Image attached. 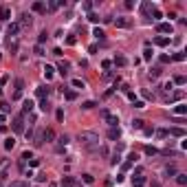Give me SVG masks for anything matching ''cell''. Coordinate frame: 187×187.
Here are the masks:
<instances>
[{"label":"cell","instance_id":"6da1fadb","mask_svg":"<svg viewBox=\"0 0 187 187\" xmlns=\"http://www.w3.org/2000/svg\"><path fill=\"white\" fill-rule=\"evenodd\" d=\"M77 141H79V145H81L86 152L99 150V134H95V132H79Z\"/></svg>","mask_w":187,"mask_h":187},{"label":"cell","instance_id":"7a4b0ae2","mask_svg":"<svg viewBox=\"0 0 187 187\" xmlns=\"http://www.w3.org/2000/svg\"><path fill=\"white\" fill-rule=\"evenodd\" d=\"M11 130H13V132H24V115L22 112L16 115L11 119Z\"/></svg>","mask_w":187,"mask_h":187},{"label":"cell","instance_id":"3957f363","mask_svg":"<svg viewBox=\"0 0 187 187\" xmlns=\"http://www.w3.org/2000/svg\"><path fill=\"white\" fill-rule=\"evenodd\" d=\"M99 115H101V119H106V121H108V126H110V128H119V117H117V115H110L108 110H101Z\"/></svg>","mask_w":187,"mask_h":187},{"label":"cell","instance_id":"277c9868","mask_svg":"<svg viewBox=\"0 0 187 187\" xmlns=\"http://www.w3.org/2000/svg\"><path fill=\"white\" fill-rule=\"evenodd\" d=\"M115 26L117 29H130V26H132V18H117Z\"/></svg>","mask_w":187,"mask_h":187},{"label":"cell","instance_id":"5b68a950","mask_svg":"<svg viewBox=\"0 0 187 187\" xmlns=\"http://www.w3.org/2000/svg\"><path fill=\"white\" fill-rule=\"evenodd\" d=\"M22 90H24V79H18L16 81V93H13V101L22 99Z\"/></svg>","mask_w":187,"mask_h":187},{"label":"cell","instance_id":"8992f818","mask_svg":"<svg viewBox=\"0 0 187 187\" xmlns=\"http://www.w3.org/2000/svg\"><path fill=\"white\" fill-rule=\"evenodd\" d=\"M18 31H20V24H18V22H11V24H9V29H7V35H9V42H11V40H16Z\"/></svg>","mask_w":187,"mask_h":187},{"label":"cell","instance_id":"52a82bcc","mask_svg":"<svg viewBox=\"0 0 187 187\" xmlns=\"http://www.w3.org/2000/svg\"><path fill=\"white\" fill-rule=\"evenodd\" d=\"M156 31H158V33H170V35H172L174 26H172V22H158V24H156Z\"/></svg>","mask_w":187,"mask_h":187},{"label":"cell","instance_id":"ba28073f","mask_svg":"<svg viewBox=\"0 0 187 187\" xmlns=\"http://www.w3.org/2000/svg\"><path fill=\"white\" fill-rule=\"evenodd\" d=\"M40 134H42V141H53V139H55V130H53V128H46V130H42Z\"/></svg>","mask_w":187,"mask_h":187},{"label":"cell","instance_id":"9c48e42d","mask_svg":"<svg viewBox=\"0 0 187 187\" xmlns=\"http://www.w3.org/2000/svg\"><path fill=\"white\" fill-rule=\"evenodd\" d=\"M119 136H121V130L119 128H110L108 130V139L110 141H119Z\"/></svg>","mask_w":187,"mask_h":187},{"label":"cell","instance_id":"30bf717a","mask_svg":"<svg viewBox=\"0 0 187 187\" xmlns=\"http://www.w3.org/2000/svg\"><path fill=\"white\" fill-rule=\"evenodd\" d=\"M9 18H11V9L7 5H2L0 7V20H9Z\"/></svg>","mask_w":187,"mask_h":187},{"label":"cell","instance_id":"8fae6325","mask_svg":"<svg viewBox=\"0 0 187 187\" xmlns=\"http://www.w3.org/2000/svg\"><path fill=\"white\" fill-rule=\"evenodd\" d=\"M112 64H115L117 68H123V66H126V64H128V60H126V57H123V55H117V57L112 60Z\"/></svg>","mask_w":187,"mask_h":187},{"label":"cell","instance_id":"7c38bea8","mask_svg":"<svg viewBox=\"0 0 187 187\" xmlns=\"http://www.w3.org/2000/svg\"><path fill=\"white\" fill-rule=\"evenodd\" d=\"M68 68H71V64H68L66 60H60V64H57V71H60L62 75H66V73H68Z\"/></svg>","mask_w":187,"mask_h":187},{"label":"cell","instance_id":"4fadbf2b","mask_svg":"<svg viewBox=\"0 0 187 187\" xmlns=\"http://www.w3.org/2000/svg\"><path fill=\"white\" fill-rule=\"evenodd\" d=\"M31 9L35 11V13H44V11H46V5H44V2H40V0H38V2H33V5H31Z\"/></svg>","mask_w":187,"mask_h":187},{"label":"cell","instance_id":"5bb4252c","mask_svg":"<svg viewBox=\"0 0 187 187\" xmlns=\"http://www.w3.org/2000/svg\"><path fill=\"white\" fill-rule=\"evenodd\" d=\"M31 110H33V101H31V99H24V101H22V115L31 112Z\"/></svg>","mask_w":187,"mask_h":187},{"label":"cell","instance_id":"9a60e30c","mask_svg":"<svg viewBox=\"0 0 187 187\" xmlns=\"http://www.w3.org/2000/svg\"><path fill=\"white\" fill-rule=\"evenodd\" d=\"M143 183H145V176H141V174H136L132 178V187H143Z\"/></svg>","mask_w":187,"mask_h":187},{"label":"cell","instance_id":"2e32d148","mask_svg":"<svg viewBox=\"0 0 187 187\" xmlns=\"http://www.w3.org/2000/svg\"><path fill=\"white\" fill-rule=\"evenodd\" d=\"M20 24H22V26H31V24H33L31 13H24V16H22V20H20Z\"/></svg>","mask_w":187,"mask_h":187},{"label":"cell","instance_id":"e0dca14e","mask_svg":"<svg viewBox=\"0 0 187 187\" xmlns=\"http://www.w3.org/2000/svg\"><path fill=\"white\" fill-rule=\"evenodd\" d=\"M170 42H172L170 38H154V44L156 46H170Z\"/></svg>","mask_w":187,"mask_h":187},{"label":"cell","instance_id":"ac0fdd59","mask_svg":"<svg viewBox=\"0 0 187 187\" xmlns=\"http://www.w3.org/2000/svg\"><path fill=\"white\" fill-rule=\"evenodd\" d=\"M167 134L170 136H185V130L183 128H172V130H167Z\"/></svg>","mask_w":187,"mask_h":187},{"label":"cell","instance_id":"d6986e66","mask_svg":"<svg viewBox=\"0 0 187 187\" xmlns=\"http://www.w3.org/2000/svg\"><path fill=\"white\" fill-rule=\"evenodd\" d=\"M152 9H154V7H152L150 2H143V5H141V13H143V16H145V18H148V16H150V11H152Z\"/></svg>","mask_w":187,"mask_h":187},{"label":"cell","instance_id":"ffe728a7","mask_svg":"<svg viewBox=\"0 0 187 187\" xmlns=\"http://www.w3.org/2000/svg\"><path fill=\"white\" fill-rule=\"evenodd\" d=\"M40 110H42V112H48V110H51V103H48L46 97H44V99H40Z\"/></svg>","mask_w":187,"mask_h":187},{"label":"cell","instance_id":"44dd1931","mask_svg":"<svg viewBox=\"0 0 187 187\" xmlns=\"http://www.w3.org/2000/svg\"><path fill=\"white\" fill-rule=\"evenodd\" d=\"M35 93H38V97H40V99H44V97H46L48 93H51V88H46V86H40Z\"/></svg>","mask_w":187,"mask_h":187},{"label":"cell","instance_id":"7402d4cb","mask_svg":"<svg viewBox=\"0 0 187 187\" xmlns=\"http://www.w3.org/2000/svg\"><path fill=\"white\" fill-rule=\"evenodd\" d=\"M62 185H64V187H75V178L73 176H64V178H62Z\"/></svg>","mask_w":187,"mask_h":187},{"label":"cell","instance_id":"603a6c76","mask_svg":"<svg viewBox=\"0 0 187 187\" xmlns=\"http://www.w3.org/2000/svg\"><path fill=\"white\" fill-rule=\"evenodd\" d=\"M176 183L185 187V185H187V174H183V172H178V174H176Z\"/></svg>","mask_w":187,"mask_h":187},{"label":"cell","instance_id":"cb8c5ba5","mask_svg":"<svg viewBox=\"0 0 187 187\" xmlns=\"http://www.w3.org/2000/svg\"><path fill=\"white\" fill-rule=\"evenodd\" d=\"M172 84H178V86H185V84H187V77H185V75H176V77H174V81H172Z\"/></svg>","mask_w":187,"mask_h":187},{"label":"cell","instance_id":"d4e9b609","mask_svg":"<svg viewBox=\"0 0 187 187\" xmlns=\"http://www.w3.org/2000/svg\"><path fill=\"white\" fill-rule=\"evenodd\" d=\"M174 112H176V115H181V117H183V115H187V106H185V103H178V106L174 108Z\"/></svg>","mask_w":187,"mask_h":187},{"label":"cell","instance_id":"484cf974","mask_svg":"<svg viewBox=\"0 0 187 187\" xmlns=\"http://www.w3.org/2000/svg\"><path fill=\"white\" fill-rule=\"evenodd\" d=\"M7 167H9V158H2V161H0V176H5Z\"/></svg>","mask_w":187,"mask_h":187},{"label":"cell","instance_id":"4316f807","mask_svg":"<svg viewBox=\"0 0 187 187\" xmlns=\"http://www.w3.org/2000/svg\"><path fill=\"white\" fill-rule=\"evenodd\" d=\"M53 73H55V68L46 64V66H44V77H46V79H51V77H53Z\"/></svg>","mask_w":187,"mask_h":187},{"label":"cell","instance_id":"83f0119b","mask_svg":"<svg viewBox=\"0 0 187 187\" xmlns=\"http://www.w3.org/2000/svg\"><path fill=\"white\" fill-rule=\"evenodd\" d=\"M13 145H16V139H13V136H9V139L5 141V150H7V152L13 150Z\"/></svg>","mask_w":187,"mask_h":187},{"label":"cell","instance_id":"f1b7e54d","mask_svg":"<svg viewBox=\"0 0 187 187\" xmlns=\"http://www.w3.org/2000/svg\"><path fill=\"white\" fill-rule=\"evenodd\" d=\"M185 57H187V55H185L183 51H178V53H174V55H172L170 60H176V62H185Z\"/></svg>","mask_w":187,"mask_h":187},{"label":"cell","instance_id":"f546056e","mask_svg":"<svg viewBox=\"0 0 187 187\" xmlns=\"http://www.w3.org/2000/svg\"><path fill=\"white\" fill-rule=\"evenodd\" d=\"M64 97H66L68 101H75V99H77V90H66Z\"/></svg>","mask_w":187,"mask_h":187},{"label":"cell","instance_id":"4dcf8cb0","mask_svg":"<svg viewBox=\"0 0 187 187\" xmlns=\"http://www.w3.org/2000/svg\"><path fill=\"white\" fill-rule=\"evenodd\" d=\"M145 154H148V156H154V154H158V150L154 148V145H145Z\"/></svg>","mask_w":187,"mask_h":187},{"label":"cell","instance_id":"1f68e13d","mask_svg":"<svg viewBox=\"0 0 187 187\" xmlns=\"http://www.w3.org/2000/svg\"><path fill=\"white\" fill-rule=\"evenodd\" d=\"M165 174H167V176H176V174H178V170L174 167V165H167V167H165Z\"/></svg>","mask_w":187,"mask_h":187},{"label":"cell","instance_id":"d6a6232c","mask_svg":"<svg viewBox=\"0 0 187 187\" xmlns=\"http://www.w3.org/2000/svg\"><path fill=\"white\" fill-rule=\"evenodd\" d=\"M143 123H145L143 119H132V128L134 130H143Z\"/></svg>","mask_w":187,"mask_h":187},{"label":"cell","instance_id":"836d02e7","mask_svg":"<svg viewBox=\"0 0 187 187\" xmlns=\"http://www.w3.org/2000/svg\"><path fill=\"white\" fill-rule=\"evenodd\" d=\"M161 73H163V68H161V66H154V68L150 71V77H158Z\"/></svg>","mask_w":187,"mask_h":187},{"label":"cell","instance_id":"e575fe53","mask_svg":"<svg viewBox=\"0 0 187 187\" xmlns=\"http://www.w3.org/2000/svg\"><path fill=\"white\" fill-rule=\"evenodd\" d=\"M93 35H95V38H97V40H103V38H106V33H103V31H101V29H99V26H97V29H95V31H93Z\"/></svg>","mask_w":187,"mask_h":187},{"label":"cell","instance_id":"d590c367","mask_svg":"<svg viewBox=\"0 0 187 187\" xmlns=\"http://www.w3.org/2000/svg\"><path fill=\"white\" fill-rule=\"evenodd\" d=\"M18 46H20L18 40H11V42H9V51H11V53H18Z\"/></svg>","mask_w":187,"mask_h":187},{"label":"cell","instance_id":"8d00e7d4","mask_svg":"<svg viewBox=\"0 0 187 187\" xmlns=\"http://www.w3.org/2000/svg\"><path fill=\"white\" fill-rule=\"evenodd\" d=\"M154 134L158 136V139H165V136H167V130H163V128H158V130H154Z\"/></svg>","mask_w":187,"mask_h":187},{"label":"cell","instance_id":"74e56055","mask_svg":"<svg viewBox=\"0 0 187 187\" xmlns=\"http://www.w3.org/2000/svg\"><path fill=\"white\" fill-rule=\"evenodd\" d=\"M71 84H73L75 88H81V90H84V88H86V84H84V81H81V79H73Z\"/></svg>","mask_w":187,"mask_h":187},{"label":"cell","instance_id":"f35d334b","mask_svg":"<svg viewBox=\"0 0 187 187\" xmlns=\"http://www.w3.org/2000/svg\"><path fill=\"white\" fill-rule=\"evenodd\" d=\"M11 187H29L26 181H11Z\"/></svg>","mask_w":187,"mask_h":187},{"label":"cell","instance_id":"ab89813d","mask_svg":"<svg viewBox=\"0 0 187 187\" xmlns=\"http://www.w3.org/2000/svg\"><path fill=\"white\" fill-rule=\"evenodd\" d=\"M136 161H139V154H134V152H132V154L128 156V161H126V163H130V165H134Z\"/></svg>","mask_w":187,"mask_h":187},{"label":"cell","instance_id":"60d3db41","mask_svg":"<svg viewBox=\"0 0 187 187\" xmlns=\"http://www.w3.org/2000/svg\"><path fill=\"white\" fill-rule=\"evenodd\" d=\"M0 110H2V115H5V112H9V110H11V106L7 101H0Z\"/></svg>","mask_w":187,"mask_h":187},{"label":"cell","instance_id":"b9f144b4","mask_svg":"<svg viewBox=\"0 0 187 187\" xmlns=\"http://www.w3.org/2000/svg\"><path fill=\"white\" fill-rule=\"evenodd\" d=\"M88 20H90V22H99V20H101V18H99V16H97V13H95V11H90V13H88Z\"/></svg>","mask_w":187,"mask_h":187},{"label":"cell","instance_id":"7bdbcfd3","mask_svg":"<svg viewBox=\"0 0 187 187\" xmlns=\"http://www.w3.org/2000/svg\"><path fill=\"white\" fill-rule=\"evenodd\" d=\"M66 44H68V46L77 44V35H68V38H66Z\"/></svg>","mask_w":187,"mask_h":187},{"label":"cell","instance_id":"ee69618b","mask_svg":"<svg viewBox=\"0 0 187 187\" xmlns=\"http://www.w3.org/2000/svg\"><path fill=\"white\" fill-rule=\"evenodd\" d=\"M95 106H97L95 101H84V103H81V108H84V110H90V108H95Z\"/></svg>","mask_w":187,"mask_h":187},{"label":"cell","instance_id":"f6af8a7d","mask_svg":"<svg viewBox=\"0 0 187 187\" xmlns=\"http://www.w3.org/2000/svg\"><path fill=\"white\" fill-rule=\"evenodd\" d=\"M183 97H185V95H183V90H176L174 95H172V99H174V101H181Z\"/></svg>","mask_w":187,"mask_h":187},{"label":"cell","instance_id":"bcb514c9","mask_svg":"<svg viewBox=\"0 0 187 187\" xmlns=\"http://www.w3.org/2000/svg\"><path fill=\"white\" fill-rule=\"evenodd\" d=\"M68 141H71V139H68L66 134H64V136H60V139H57V143H60V148H62V145H68Z\"/></svg>","mask_w":187,"mask_h":187},{"label":"cell","instance_id":"7dc6e473","mask_svg":"<svg viewBox=\"0 0 187 187\" xmlns=\"http://www.w3.org/2000/svg\"><path fill=\"white\" fill-rule=\"evenodd\" d=\"M121 161V156H119V152H115V154H112V158H110V163H112V165H117V163H119Z\"/></svg>","mask_w":187,"mask_h":187},{"label":"cell","instance_id":"c3c4849f","mask_svg":"<svg viewBox=\"0 0 187 187\" xmlns=\"http://www.w3.org/2000/svg\"><path fill=\"white\" fill-rule=\"evenodd\" d=\"M152 16H154L152 20H158V18H163V13H161V11H158L156 7H154V9H152Z\"/></svg>","mask_w":187,"mask_h":187},{"label":"cell","instance_id":"681fc988","mask_svg":"<svg viewBox=\"0 0 187 187\" xmlns=\"http://www.w3.org/2000/svg\"><path fill=\"white\" fill-rule=\"evenodd\" d=\"M44 42H46V31H44V33H40V35H38V44L42 46Z\"/></svg>","mask_w":187,"mask_h":187},{"label":"cell","instance_id":"f907efd6","mask_svg":"<svg viewBox=\"0 0 187 187\" xmlns=\"http://www.w3.org/2000/svg\"><path fill=\"white\" fill-rule=\"evenodd\" d=\"M81 181H84V183H88V185H90V183L95 181V178H93V174H84V176H81Z\"/></svg>","mask_w":187,"mask_h":187},{"label":"cell","instance_id":"816d5d0a","mask_svg":"<svg viewBox=\"0 0 187 187\" xmlns=\"http://www.w3.org/2000/svg\"><path fill=\"white\" fill-rule=\"evenodd\" d=\"M110 66H112V62H110V60H103V62H101V68H103V71H108Z\"/></svg>","mask_w":187,"mask_h":187},{"label":"cell","instance_id":"f5cc1de1","mask_svg":"<svg viewBox=\"0 0 187 187\" xmlns=\"http://www.w3.org/2000/svg\"><path fill=\"white\" fill-rule=\"evenodd\" d=\"M148 46H150V44H145V51H143V57H145V60H150V57H152V51H150Z\"/></svg>","mask_w":187,"mask_h":187},{"label":"cell","instance_id":"db71d44e","mask_svg":"<svg viewBox=\"0 0 187 187\" xmlns=\"http://www.w3.org/2000/svg\"><path fill=\"white\" fill-rule=\"evenodd\" d=\"M57 7H60V0H53V2L48 5V9H51V11H55V9H57Z\"/></svg>","mask_w":187,"mask_h":187},{"label":"cell","instance_id":"11a10c76","mask_svg":"<svg viewBox=\"0 0 187 187\" xmlns=\"http://www.w3.org/2000/svg\"><path fill=\"white\" fill-rule=\"evenodd\" d=\"M55 117H57V121H64V110H57V112H55Z\"/></svg>","mask_w":187,"mask_h":187},{"label":"cell","instance_id":"9f6ffc18","mask_svg":"<svg viewBox=\"0 0 187 187\" xmlns=\"http://www.w3.org/2000/svg\"><path fill=\"white\" fill-rule=\"evenodd\" d=\"M172 88H174V84H172V81H167V84H165V86H163V90H165V93H170V90H172Z\"/></svg>","mask_w":187,"mask_h":187},{"label":"cell","instance_id":"6f0895ef","mask_svg":"<svg viewBox=\"0 0 187 187\" xmlns=\"http://www.w3.org/2000/svg\"><path fill=\"white\" fill-rule=\"evenodd\" d=\"M29 165H31V167H38V165H40V158H31Z\"/></svg>","mask_w":187,"mask_h":187},{"label":"cell","instance_id":"680465c9","mask_svg":"<svg viewBox=\"0 0 187 187\" xmlns=\"http://www.w3.org/2000/svg\"><path fill=\"white\" fill-rule=\"evenodd\" d=\"M172 121H174V123H178V126H183V123H185V119H183V117H176V119H172Z\"/></svg>","mask_w":187,"mask_h":187},{"label":"cell","instance_id":"91938a15","mask_svg":"<svg viewBox=\"0 0 187 187\" xmlns=\"http://www.w3.org/2000/svg\"><path fill=\"white\" fill-rule=\"evenodd\" d=\"M35 55H44V48H42V46H40V44L35 46Z\"/></svg>","mask_w":187,"mask_h":187},{"label":"cell","instance_id":"94428289","mask_svg":"<svg viewBox=\"0 0 187 187\" xmlns=\"http://www.w3.org/2000/svg\"><path fill=\"white\" fill-rule=\"evenodd\" d=\"M161 62H163V64H167V62H172V60H170V55H161Z\"/></svg>","mask_w":187,"mask_h":187},{"label":"cell","instance_id":"6125c7cd","mask_svg":"<svg viewBox=\"0 0 187 187\" xmlns=\"http://www.w3.org/2000/svg\"><path fill=\"white\" fill-rule=\"evenodd\" d=\"M5 121H7V117H5L2 112H0V123H5Z\"/></svg>","mask_w":187,"mask_h":187},{"label":"cell","instance_id":"be15d7a7","mask_svg":"<svg viewBox=\"0 0 187 187\" xmlns=\"http://www.w3.org/2000/svg\"><path fill=\"white\" fill-rule=\"evenodd\" d=\"M152 187H161V183H158V181H152Z\"/></svg>","mask_w":187,"mask_h":187},{"label":"cell","instance_id":"e7e4bbea","mask_svg":"<svg viewBox=\"0 0 187 187\" xmlns=\"http://www.w3.org/2000/svg\"><path fill=\"white\" fill-rule=\"evenodd\" d=\"M48 187H57V185H55V183H48Z\"/></svg>","mask_w":187,"mask_h":187},{"label":"cell","instance_id":"03108f58","mask_svg":"<svg viewBox=\"0 0 187 187\" xmlns=\"http://www.w3.org/2000/svg\"><path fill=\"white\" fill-rule=\"evenodd\" d=\"M0 93H2V90H0Z\"/></svg>","mask_w":187,"mask_h":187},{"label":"cell","instance_id":"003e7915","mask_svg":"<svg viewBox=\"0 0 187 187\" xmlns=\"http://www.w3.org/2000/svg\"><path fill=\"white\" fill-rule=\"evenodd\" d=\"M0 187H2V185H0Z\"/></svg>","mask_w":187,"mask_h":187}]
</instances>
